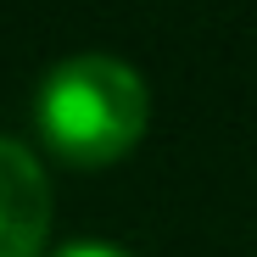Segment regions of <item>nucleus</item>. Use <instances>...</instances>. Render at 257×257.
Returning a JSON list of instances; mask_svg holds the SVG:
<instances>
[{"label": "nucleus", "mask_w": 257, "mask_h": 257, "mask_svg": "<svg viewBox=\"0 0 257 257\" xmlns=\"http://www.w3.org/2000/svg\"><path fill=\"white\" fill-rule=\"evenodd\" d=\"M39 140L67 168H112L146 140L151 90L123 56L78 51L62 56L34 90Z\"/></svg>", "instance_id": "nucleus-1"}, {"label": "nucleus", "mask_w": 257, "mask_h": 257, "mask_svg": "<svg viewBox=\"0 0 257 257\" xmlns=\"http://www.w3.org/2000/svg\"><path fill=\"white\" fill-rule=\"evenodd\" d=\"M51 240V179L23 140L0 135V257H39Z\"/></svg>", "instance_id": "nucleus-2"}, {"label": "nucleus", "mask_w": 257, "mask_h": 257, "mask_svg": "<svg viewBox=\"0 0 257 257\" xmlns=\"http://www.w3.org/2000/svg\"><path fill=\"white\" fill-rule=\"evenodd\" d=\"M56 257H128V251H117V246H106V240H78V246H62Z\"/></svg>", "instance_id": "nucleus-3"}]
</instances>
